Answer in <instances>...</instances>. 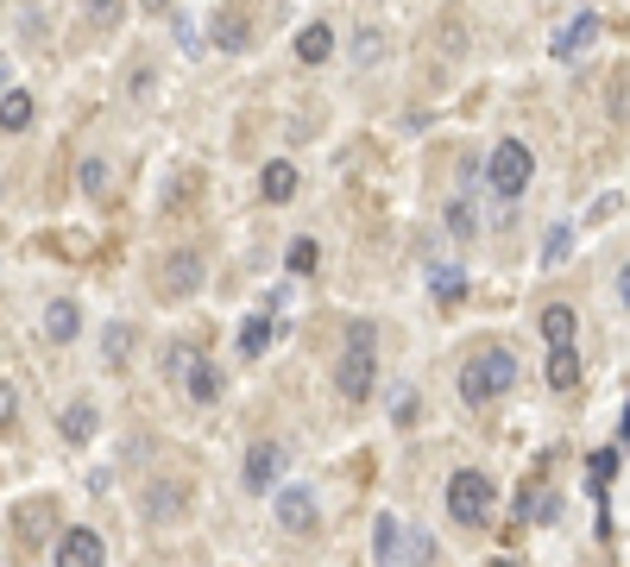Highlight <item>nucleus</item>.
I'll return each mask as SVG.
<instances>
[{"label":"nucleus","mask_w":630,"mask_h":567,"mask_svg":"<svg viewBox=\"0 0 630 567\" xmlns=\"http://www.w3.org/2000/svg\"><path fill=\"white\" fill-rule=\"evenodd\" d=\"M511 385H517V353L511 347H479L467 366H460V404H467V411L498 404Z\"/></svg>","instance_id":"1"},{"label":"nucleus","mask_w":630,"mask_h":567,"mask_svg":"<svg viewBox=\"0 0 630 567\" xmlns=\"http://www.w3.org/2000/svg\"><path fill=\"white\" fill-rule=\"evenodd\" d=\"M373 378H378V328L373 322H354L347 328V353H341V397L347 404H366L373 397Z\"/></svg>","instance_id":"2"},{"label":"nucleus","mask_w":630,"mask_h":567,"mask_svg":"<svg viewBox=\"0 0 630 567\" xmlns=\"http://www.w3.org/2000/svg\"><path fill=\"white\" fill-rule=\"evenodd\" d=\"M492 510H498V486L479 467H460L448 479V517L460 529H486L492 524Z\"/></svg>","instance_id":"3"},{"label":"nucleus","mask_w":630,"mask_h":567,"mask_svg":"<svg viewBox=\"0 0 630 567\" xmlns=\"http://www.w3.org/2000/svg\"><path fill=\"white\" fill-rule=\"evenodd\" d=\"M530 176H536V158L524 139H498L492 158H486V183H492V196L498 202H517L524 190H530Z\"/></svg>","instance_id":"4"},{"label":"nucleus","mask_w":630,"mask_h":567,"mask_svg":"<svg viewBox=\"0 0 630 567\" xmlns=\"http://www.w3.org/2000/svg\"><path fill=\"white\" fill-rule=\"evenodd\" d=\"M209 39H215L227 58H246V51H253V7H246V0H227V7H215Z\"/></svg>","instance_id":"5"},{"label":"nucleus","mask_w":630,"mask_h":567,"mask_svg":"<svg viewBox=\"0 0 630 567\" xmlns=\"http://www.w3.org/2000/svg\"><path fill=\"white\" fill-rule=\"evenodd\" d=\"M284 473H291V448H284V442H253V448H246V467H240L246 492H272Z\"/></svg>","instance_id":"6"},{"label":"nucleus","mask_w":630,"mask_h":567,"mask_svg":"<svg viewBox=\"0 0 630 567\" xmlns=\"http://www.w3.org/2000/svg\"><path fill=\"white\" fill-rule=\"evenodd\" d=\"M202 277H209L202 253L177 246V253H164V265H158V291H164V296H196V291H202Z\"/></svg>","instance_id":"7"},{"label":"nucleus","mask_w":630,"mask_h":567,"mask_svg":"<svg viewBox=\"0 0 630 567\" xmlns=\"http://www.w3.org/2000/svg\"><path fill=\"white\" fill-rule=\"evenodd\" d=\"M51 561H63V567H95V561H108V543H101V529L77 524V529H63V536H58Z\"/></svg>","instance_id":"8"},{"label":"nucleus","mask_w":630,"mask_h":567,"mask_svg":"<svg viewBox=\"0 0 630 567\" xmlns=\"http://www.w3.org/2000/svg\"><path fill=\"white\" fill-rule=\"evenodd\" d=\"M277 529H284V536H309L315 529V492L309 486H284L277 492Z\"/></svg>","instance_id":"9"},{"label":"nucleus","mask_w":630,"mask_h":567,"mask_svg":"<svg viewBox=\"0 0 630 567\" xmlns=\"http://www.w3.org/2000/svg\"><path fill=\"white\" fill-rule=\"evenodd\" d=\"M599 32H606V20H599L592 7H580V13H573V20L561 26V32H555V58H561V63H573V58H580V51H587L592 39H599Z\"/></svg>","instance_id":"10"},{"label":"nucleus","mask_w":630,"mask_h":567,"mask_svg":"<svg viewBox=\"0 0 630 567\" xmlns=\"http://www.w3.org/2000/svg\"><path fill=\"white\" fill-rule=\"evenodd\" d=\"M183 392H190V404H196V411H215L227 385H221V372L209 366V360H190V366H183Z\"/></svg>","instance_id":"11"},{"label":"nucleus","mask_w":630,"mask_h":567,"mask_svg":"<svg viewBox=\"0 0 630 567\" xmlns=\"http://www.w3.org/2000/svg\"><path fill=\"white\" fill-rule=\"evenodd\" d=\"M77 334H82V303H70V296H58V303L44 310V341H51V347H70Z\"/></svg>","instance_id":"12"},{"label":"nucleus","mask_w":630,"mask_h":567,"mask_svg":"<svg viewBox=\"0 0 630 567\" xmlns=\"http://www.w3.org/2000/svg\"><path fill=\"white\" fill-rule=\"evenodd\" d=\"M542 378H549V392H573V385H580V353H573V341H555L549 347Z\"/></svg>","instance_id":"13"},{"label":"nucleus","mask_w":630,"mask_h":567,"mask_svg":"<svg viewBox=\"0 0 630 567\" xmlns=\"http://www.w3.org/2000/svg\"><path fill=\"white\" fill-rule=\"evenodd\" d=\"M32 120H39L32 89H0V133H26Z\"/></svg>","instance_id":"14"},{"label":"nucleus","mask_w":630,"mask_h":567,"mask_svg":"<svg viewBox=\"0 0 630 567\" xmlns=\"http://www.w3.org/2000/svg\"><path fill=\"white\" fill-rule=\"evenodd\" d=\"M296 58L309 63V70H315V63H328V58H335V26H328V20H309L303 32H296Z\"/></svg>","instance_id":"15"},{"label":"nucleus","mask_w":630,"mask_h":567,"mask_svg":"<svg viewBox=\"0 0 630 567\" xmlns=\"http://www.w3.org/2000/svg\"><path fill=\"white\" fill-rule=\"evenodd\" d=\"M95 404H89V397H77V404H63V416H58V429H63V442H70V448H82V442H95Z\"/></svg>","instance_id":"16"},{"label":"nucleus","mask_w":630,"mask_h":567,"mask_svg":"<svg viewBox=\"0 0 630 567\" xmlns=\"http://www.w3.org/2000/svg\"><path fill=\"white\" fill-rule=\"evenodd\" d=\"M296 183H303V176H296L291 158H272V164L258 171V196H265V202H291V196H296Z\"/></svg>","instance_id":"17"},{"label":"nucleus","mask_w":630,"mask_h":567,"mask_svg":"<svg viewBox=\"0 0 630 567\" xmlns=\"http://www.w3.org/2000/svg\"><path fill=\"white\" fill-rule=\"evenodd\" d=\"M183 505H190V492H183L177 479H158V486L145 492V510H152L158 524H177V517H183Z\"/></svg>","instance_id":"18"},{"label":"nucleus","mask_w":630,"mask_h":567,"mask_svg":"<svg viewBox=\"0 0 630 567\" xmlns=\"http://www.w3.org/2000/svg\"><path fill=\"white\" fill-rule=\"evenodd\" d=\"M315 265H322V246H315L309 234H296L291 246H284V272H291V277H315Z\"/></svg>","instance_id":"19"},{"label":"nucleus","mask_w":630,"mask_h":567,"mask_svg":"<svg viewBox=\"0 0 630 567\" xmlns=\"http://www.w3.org/2000/svg\"><path fill=\"white\" fill-rule=\"evenodd\" d=\"M108 190H114L108 158H82V196H89V202H108Z\"/></svg>","instance_id":"20"},{"label":"nucleus","mask_w":630,"mask_h":567,"mask_svg":"<svg viewBox=\"0 0 630 567\" xmlns=\"http://www.w3.org/2000/svg\"><path fill=\"white\" fill-rule=\"evenodd\" d=\"M265 347H272V315H253V322H240V360H258Z\"/></svg>","instance_id":"21"},{"label":"nucleus","mask_w":630,"mask_h":567,"mask_svg":"<svg viewBox=\"0 0 630 567\" xmlns=\"http://www.w3.org/2000/svg\"><path fill=\"white\" fill-rule=\"evenodd\" d=\"M126 353H133V328H126V322H108V328H101V360H108V366H126Z\"/></svg>","instance_id":"22"},{"label":"nucleus","mask_w":630,"mask_h":567,"mask_svg":"<svg viewBox=\"0 0 630 567\" xmlns=\"http://www.w3.org/2000/svg\"><path fill=\"white\" fill-rule=\"evenodd\" d=\"M429 291H435V303H460V296H467L460 265H435V272H429Z\"/></svg>","instance_id":"23"},{"label":"nucleus","mask_w":630,"mask_h":567,"mask_svg":"<svg viewBox=\"0 0 630 567\" xmlns=\"http://www.w3.org/2000/svg\"><path fill=\"white\" fill-rule=\"evenodd\" d=\"M536 328H542V341H549V347H555V341H573V310H568V303H549Z\"/></svg>","instance_id":"24"},{"label":"nucleus","mask_w":630,"mask_h":567,"mask_svg":"<svg viewBox=\"0 0 630 567\" xmlns=\"http://www.w3.org/2000/svg\"><path fill=\"white\" fill-rule=\"evenodd\" d=\"M385 32H378V26H366V32H354V63H366V70H373V63H385Z\"/></svg>","instance_id":"25"},{"label":"nucleus","mask_w":630,"mask_h":567,"mask_svg":"<svg viewBox=\"0 0 630 567\" xmlns=\"http://www.w3.org/2000/svg\"><path fill=\"white\" fill-rule=\"evenodd\" d=\"M397 536H404V529H397V517L385 510V517L373 524V555L378 561H397Z\"/></svg>","instance_id":"26"},{"label":"nucleus","mask_w":630,"mask_h":567,"mask_svg":"<svg viewBox=\"0 0 630 567\" xmlns=\"http://www.w3.org/2000/svg\"><path fill=\"white\" fill-rule=\"evenodd\" d=\"M441 221H448V234H454V240H472V234H479V221H472V202H467V196H454Z\"/></svg>","instance_id":"27"},{"label":"nucleus","mask_w":630,"mask_h":567,"mask_svg":"<svg viewBox=\"0 0 630 567\" xmlns=\"http://www.w3.org/2000/svg\"><path fill=\"white\" fill-rule=\"evenodd\" d=\"M416 416H423V397H416L410 385H397V392H392V423H397V429H410Z\"/></svg>","instance_id":"28"},{"label":"nucleus","mask_w":630,"mask_h":567,"mask_svg":"<svg viewBox=\"0 0 630 567\" xmlns=\"http://www.w3.org/2000/svg\"><path fill=\"white\" fill-rule=\"evenodd\" d=\"M611 473H618V448H599V454L587 460V479H592L599 492H606V486H611Z\"/></svg>","instance_id":"29"},{"label":"nucleus","mask_w":630,"mask_h":567,"mask_svg":"<svg viewBox=\"0 0 630 567\" xmlns=\"http://www.w3.org/2000/svg\"><path fill=\"white\" fill-rule=\"evenodd\" d=\"M44 510H51V505H44V498H32V505H20V536H26V543H39V536H44Z\"/></svg>","instance_id":"30"},{"label":"nucleus","mask_w":630,"mask_h":567,"mask_svg":"<svg viewBox=\"0 0 630 567\" xmlns=\"http://www.w3.org/2000/svg\"><path fill=\"white\" fill-rule=\"evenodd\" d=\"M397 555H410V561H429L435 543L423 536V529H404V536H397Z\"/></svg>","instance_id":"31"},{"label":"nucleus","mask_w":630,"mask_h":567,"mask_svg":"<svg viewBox=\"0 0 630 567\" xmlns=\"http://www.w3.org/2000/svg\"><path fill=\"white\" fill-rule=\"evenodd\" d=\"M13 423H20V385H7V378H0V435L13 429Z\"/></svg>","instance_id":"32"},{"label":"nucleus","mask_w":630,"mask_h":567,"mask_svg":"<svg viewBox=\"0 0 630 567\" xmlns=\"http://www.w3.org/2000/svg\"><path fill=\"white\" fill-rule=\"evenodd\" d=\"M568 246H573L568 227H549V240H542V265H561V259H568Z\"/></svg>","instance_id":"33"},{"label":"nucleus","mask_w":630,"mask_h":567,"mask_svg":"<svg viewBox=\"0 0 630 567\" xmlns=\"http://www.w3.org/2000/svg\"><path fill=\"white\" fill-rule=\"evenodd\" d=\"M630 114V77H618V89H611V120Z\"/></svg>","instance_id":"34"},{"label":"nucleus","mask_w":630,"mask_h":567,"mask_svg":"<svg viewBox=\"0 0 630 567\" xmlns=\"http://www.w3.org/2000/svg\"><path fill=\"white\" fill-rule=\"evenodd\" d=\"M126 89H133V101H145L158 89V77H152V70H133V82H126Z\"/></svg>","instance_id":"35"},{"label":"nucleus","mask_w":630,"mask_h":567,"mask_svg":"<svg viewBox=\"0 0 630 567\" xmlns=\"http://www.w3.org/2000/svg\"><path fill=\"white\" fill-rule=\"evenodd\" d=\"M190 360H196V347L183 341V347H171V360H164V366H171V372H177V378H183V366H190Z\"/></svg>","instance_id":"36"},{"label":"nucleus","mask_w":630,"mask_h":567,"mask_svg":"<svg viewBox=\"0 0 630 567\" xmlns=\"http://www.w3.org/2000/svg\"><path fill=\"white\" fill-rule=\"evenodd\" d=\"M618 303L630 310V259H624V272H618Z\"/></svg>","instance_id":"37"},{"label":"nucleus","mask_w":630,"mask_h":567,"mask_svg":"<svg viewBox=\"0 0 630 567\" xmlns=\"http://www.w3.org/2000/svg\"><path fill=\"white\" fill-rule=\"evenodd\" d=\"M89 7H95V13H101V20H108V13H114V7H120V0H89Z\"/></svg>","instance_id":"38"},{"label":"nucleus","mask_w":630,"mask_h":567,"mask_svg":"<svg viewBox=\"0 0 630 567\" xmlns=\"http://www.w3.org/2000/svg\"><path fill=\"white\" fill-rule=\"evenodd\" d=\"M139 7H152V13H171V0H139Z\"/></svg>","instance_id":"39"},{"label":"nucleus","mask_w":630,"mask_h":567,"mask_svg":"<svg viewBox=\"0 0 630 567\" xmlns=\"http://www.w3.org/2000/svg\"><path fill=\"white\" fill-rule=\"evenodd\" d=\"M0 89H7V58H0Z\"/></svg>","instance_id":"40"}]
</instances>
